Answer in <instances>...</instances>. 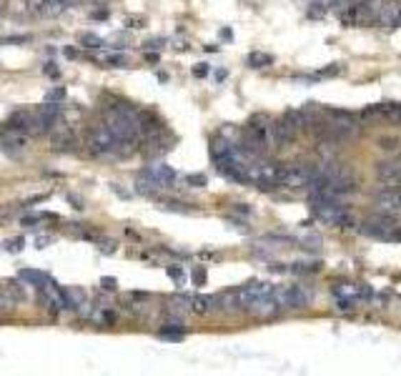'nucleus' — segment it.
I'll return each instance as SVG.
<instances>
[{
  "label": "nucleus",
  "mask_w": 401,
  "mask_h": 376,
  "mask_svg": "<svg viewBox=\"0 0 401 376\" xmlns=\"http://www.w3.org/2000/svg\"><path fill=\"white\" fill-rule=\"evenodd\" d=\"M23 283H28V286H38V289H43L45 283H48V276L43 271H36V268H23L21 274H18Z\"/></svg>",
  "instance_id": "obj_13"
},
{
  "label": "nucleus",
  "mask_w": 401,
  "mask_h": 376,
  "mask_svg": "<svg viewBox=\"0 0 401 376\" xmlns=\"http://www.w3.org/2000/svg\"><path fill=\"white\" fill-rule=\"evenodd\" d=\"M213 306H216V296H204V294L191 296V312L198 314V316H206L208 312H213Z\"/></svg>",
  "instance_id": "obj_12"
},
{
  "label": "nucleus",
  "mask_w": 401,
  "mask_h": 376,
  "mask_svg": "<svg viewBox=\"0 0 401 376\" xmlns=\"http://www.w3.org/2000/svg\"><path fill=\"white\" fill-rule=\"evenodd\" d=\"M143 176H148V178H154L156 183H158L160 188L171 186V183L175 181V171L171 166H166V163H156V166L146 168L143 171Z\"/></svg>",
  "instance_id": "obj_11"
},
{
  "label": "nucleus",
  "mask_w": 401,
  "mask_h": 376,
  "mask_svg": "<svg viewBox=\"0 0 401 376\" xmlns=\"http://www.w3.org/2000/svg\"><path fill=\"white\" fill-rule=\"evenodd\" d=\"M319 174V168L314 166H286V178L284 186L289 188H306L308 183L314 181V176Z\"/></svg>",
  "instance_id": "obj_4"
},
{
  "label": "nucleus",
  "mask_w": 401,
  "mask_h": 376,
  "mask_svg": "<svg viewBox=\"0 0 401 376\" xmlns=\"http://www.w3.org/2000/svg\"><path fill=\"white\" fill-rule=\"evenodd\" d=\"M376 203H379L381 213H389V216H401V188H387L376 196Z\"/></svg>",
  "instance_id": "obj_9"
},
{
  "label": "nucleus",
  "mask_w": 401,
  "mask_h": 376,
  "mask_svg": "<svg viewBox=\"0 0 401 376\" xmlns=\"http://www.w3.org/2000/svg\"><path fill=\"white\" fill-rule=\"evenodd\" d=\"M51 145L53 151H73L75 145V133L71 126L63 124H53L51 126Z\"/></svg>",
  "instance_id": "obj_7"
},
{
  "label": "nucleus",
  "mask_w": 401,
  "mask_h": 376,
  "mask_svg": "<svg viewBox=\"0 0 401 376\" xmlns=\"http://www.w3.org/2000/svg\"><path fill=\"white\" fill-rule=\"evenodd\" d=\"M394 216H389V213H379V216L374 218H366L364 224H361V233L366 236H372V239H384V241H391L394 239Z\"/></svg>",
  "instance_id": "obj_2"
},
{
  "label": "nucleus",
  "mask_w": 401,
  "mask_h": 376,
  "mask_svg": "<svg viewBox=\"0 0 401 376\" xmlns=\"http://www.w3.org/2000/svg\"><path fill=\"white\" fill-rule=\"evenodd\" d=\"M168 276L175 279V281H183V271L178 266H168Z\"/></svg>",
  "instance_id": "obj_27"
},
{
  "label": "nucleus",
  "mask_w": 401,
  "mask_h": 376,
  "mask_svg": "<svg viewBox=\"0 0 401 376\" xmlns=\"http://www.w3.org/2000/svg\"><path fill=\"white\" fill-rule=\"evenodd\" d=\"M30 40V36H8L3 43H28Z\"/></svg>",
  "instance_id": "obj_26"
},
{
  "label": "nucleus",
  "mask_w": 401,
  "mask_h": 376,
  "mask_svg": "<svg viewBox=\"0 0 401 376\" xmlns=\"http://www.w3.org/2000/svg\"><path fill=\"white\" fill-rule=\"evenodd\" d=\"M206 268L204 266H196L193 271H191V281H193V286H206Z\"/></svg>",
  "instance_id": "obj_22"
},
{
  "label": "nucleus",
  "mask_w": 401,
  "mask_h": 376,
  "mask_svg": "<svg viewBox=\"0 0 401 376\" xmlns=\"http://www.w3.org/2000/svg\"><path fill=\"white\" fill-rule=\"evenodd\" d=\"M63 3H68V0H63Z\"/></svg>",
  "instance_id": "obj_38"
},
{
  "label": "nucleus",
  "mask_w": 401,
  "mask_h": 376,
  "mask_svg": "<svg viewBox=\"0 0 401 376\" xmlns=\"http://www.w3.org/2000/svg\"><path fill=\"white\" fill-rule=\"evenodd\" d=\"M103 63H106V65H116V68H123V65H128V58H125L123 53H106Z\"/></svg>",
  "instance_id": "obj_20"
},
{
  "label": "nucleus",
  "mask_w": 401,
  "mask_h": 376,
  "mask_svg": "<svg viewBox=\"0 0 401 376\" xmlns=\"http://www.w3.org/2000/svg\"><path fill=\"white\" fill-rule=\"evenodd\" d=\"M276 294L284 309H304L308 304V294L301 286H281V289H276Z\"/></svg>",
  "instance_id": "obj_8"
},
{
  "label": "nucleus",
  "mask_w": 401,
  "mask_h": 376,
  "mask_svg": "<svg viewBox=\"0 0 401 376\" xmlns=\"http://www.w3.org/2000/svg\"><path fill=\"white\" fill-rule=\"evenodd\" d=\"M3 286H5L8 294H10V296H13L15 301H23V298H25V291L21 289V283H18V281H5Z\"/></svg>",
  "instance_id": "obj_21"
},
{
  "label": "nucleus",
  "mask_w": 401,
  "mask_h": 376,
  "mask_svg": "<svg viewBox=\"0 0 401 376\" xmlns=\"http://www.w3.org/2000/svg\"><path fill=\"white\" fill-rule=\"evenodd\" d=\"M48 244H51V239H38V248H45Z\"/></svg>",
  "instance_id": "obj_35"
},
{
  "label": "nucleus",
  "mask_w": 401,
  "mask_h": 376,
  "mask_svg": "<svg viewBox=\"0 0 401 376\" xmlns=\"http://www.w3.org/2000/svg\"><path fill=\"white\" fill-rule=\"evenodd\" d=\"M236 213H243V216H248V213H251V211L246 209V206H243V203H236Z\"/></svg>",
  "instance_id": "obj_33"
},
{
  "label": "nucleus",
  "mask_w": 401,
  "mask_h": 376,
  "mask_svg": "<svg viewBox=\"0 0 401 376\" xmlns=\"http://www.w3.org/2000/svg\"><path fill=\"white\" fill-rule=\"evenodd\" d=\"M101 286L106 291H116L118 289V281L113 279V276H108V279H103V281H101Z\"/></svg>",
  "instance_id": "obj_25"
},
{
  "label": "nucleus",
  "mask_w": 401,
  "mask_h": 376,
  "mask_svg": "<svg viewBox=\"0 0 401 376\" xmlns=\"http://www.w3.org/2000/svg\"><path fill=\"white\" fill-rule=\"evenodd\" d=\"M158 333L168 341H181L183 333H186V329H183L181 321H168V324H163V329H160Z\"/></svg>",
  "instance_id": "obj_14"
},
{
  "label": "nucleus",
  "mask_w": 401,
  "mask_h": 376,
  "mask_svg": "<svg viewBox=\"0 0 401 376\" xmlns=\"http://www.w3.org/2000/svg\"><path fill=\"white\" fill-rule=\"evenodd\" d=\"M88 148H90L93 156L123 153V148H121V143L116 141V136L110 133V128L106 126V121H103V124H95L93 128H90V133H88Z\"/></svg>",
  "instance_id": "obj_1"
},
{
  "label": "nucleus",
  "mask_w": 401,
  "mask_h": 376,
  "mask_svg": "<svg viewBox=\"0 0 401 376\" xmlns=\"http://www.w3.org/2000/svg\"><path fill=\"white\" fill-rule=\"evenodd\" d=\"M246 312H251L254 316H258V318H271V316H276V314L284 312V304H281V298H278L276 289H274V291H269L266 296L258 298V301H254Z\"/></svg>",
  "instance_id": "obj_3"
},
{
  "label": "nucleus",
  "mask_w": 401,
  "mask_h": 376,
  "mask_svg": "<svg viewBox=\"0 0 401 376\" xmlns=\"http://www.w3.org/2000/svg\"><path fill=\"white\" fill-rule=\"evenodd\" d=\"M271 63H274V56H269V53L254 51L248 56V65H251V68H266V65H271Z\"/></svg>",
  "instance_id": "obj_16"
},
{
  "label": "nucleus",
  "mask_w": 401,
  "mask_h": 376,
  "mask_svg": "<svg viewBox=\"0 0 401 376\" xmlns=\"http://www.w3.org/2000/svg\"><path fill=\"white\" fill-rule=\"evenodd\" d=\"M63 53H66L68 58H75V56H78V53H75L73 48H66V51H63Z\"/></svg>",
  "instance_id": "obj_36"
},
{
  "label": "nucleus",
  "mask_w": 401,
  "mask_h": 376,
  "mask_svg": "<svg viewBox=\"0 0 401 376\" xmlns=\"http://www.w3.org/2000/svg\"><path fill=\"white\" fill-rule=\"evenodd\" d=\"M193 75H196V78H206V75H208V65H196V68H193Z\"/></svg>",
  "instance_id": "obj_29"
},
{
  "label": "nucleus",
  "mask_w": 401,
  "mask_h": 376,
  "mask_svg": "<svg viewBox=\"0 0 401 376\" xmlns=\"http://www.w3.org/2000/svg\"><path fill=\"white\" fill-rule=\"evenodd\" d=\"M321 268V263L319 261H299V263H291V274H296V276H306V274H316Z\"/></svg>",
  "instance_id": "obj_15"
},
{
  "label": "nucleus",
  "mask_w": 401,
  "mask_h": 376,
  "mask_svg": "<svg viewBox=\"0 0 401 376\" xmlns=\"http://www.w3.org/2000/svg\"><path fill=\"white\" fill-rule=\"evenodd\" d=\"M43 71L48 73V75H51V78H58V75H60V71H58V68H56V65H53V63H48V65H45Z\"/></svg>",
  "instance_id": "obj_30"
},
{
  "label": "nucleus",
  "mask_w": 401,
  "mask_h": 376,
  "mask_svg": "<svg viewBox=\"0 0 401 376\" xmlns=\"http://www.w3.org/2000/svg\"><path fill=\"white\" fill-rule=\"evenodd\" d=\"M366 0H351V5H364Z\"/></svg>",
  "instance_id": "obj_37"
},
{
  "label": "nucleus",
  "mask_w": 401,
  "mask_h": 376,
  "mask_svg": "<svg viewBox=\"0 0 401 376\" xmlns=\"http://www.w3.org/2000/svg\"><path fill=\"white\" fill-rule=\"evenodd\" d=\"M186 183H189L191 188H204L206 183H208V178H206L204 174H191V176H186Z\"/></svg>",
  "instance_id": "obj_24"
},
{
  "label": "nucleus",
  "mask_w": 401,
  "mask_h": 376,
  "mask_svg": "<svg viewBox=\"0 0 401 376\" xmlns=\"http://www.w3.org/2000/svg\"><path fill=\"white\" fill-rule=\"evenodd\" d=\"M269 291H274V286H271V283H266V281L246 283V286L236 289V294H239V306H241V309H248V306L254 304V301H258L261 296H266Z\"/></svg>",
  "instance_id": "obj_5"
},
{
  "label": "nucleus",
  "mask_w": 401,
  "mask_h": 376,
  "mask_svg": "<svg viewBox=\"0 0 401 376\" xmlns=\"http://www.w3.org/2000/svg\"><path fill=\"white\" fill-rule=\"evenodd\" d=\"M80 45H83V48H90V51H95V48H101V45H103V40L95 36V33H83V36H80Z\"/></svg>",
  "instance_id": "obj_18"
},
{
  "label": "nucleus",
  "mask_w": 401,
  "mask_h": 376,
  "mask_svg": "<svg viewBox=\"0 0 401 376\" xmlns=\"http://www.w3.org/2000/svg\"><path fill=\"white\" fill-rule=\"evenodd\" d=\"M21 244H23V239H15V241H5V248H8V251L18 253V251H21Z\"/></svg>",
  "instance_id": "obj_28"
},
{
  "label": "nucleus",
  "mask_w": 401,
  "mask_h": 376,
  "mask_svg": "<svg viewBox=\"0 0 401 376\" xmlns=\"http://www.w3.org/2000/svg\"><path fill=\"white\" fill-rule=\"evenodd\" d=\"M66 95H68L66 86H56V88H51V91L45 93V103H48V101H51V103H60V101H66Z\"/></svg>",
  "instance_id": "obj_17"
},
{
  "label": "nucleus",
  "mask_w": 401,
  "mask_h": 376,
  "mask_svg": "<svg viewBox=\"0 0 401 376\" xmlns=\"http://www.w3.org/2000/svg\"><path fill=\"white\" fill-rule=\"evenodd\" d=\"M15 304H18V301H15V298L10 296V294H8L5 286H0V314H3V312H10V309H13Z\"/></svg>",
  "instance_id": "obj_19"
},
{
  "label": "nucleus",
  "mask_w": 401,
  "mask_h": 376,
  "mask_svg": "<svg viewBox=\"0 0 401 376\" xmlns=\"http://www.w3.org/2000/svg\"><path fill=\"white\" fill-rule=\"evenodd\" d=\"M146 60H148V63H158V56H156V53H148Z\"/></svg>",
  "instance_id": "obj_34"
},
{
  "label": "nucleus",
  "mask_w": 401,
  "mask_h": 376,
  "mask_svg": "<svg viewBox=\"0 0 401 376\" xmlns=\"http://www.w3.org/2000/svg\"><path fill=\"white\" fill-rule=\"evenodd\" d=\"M293 138H296V128L291 124H286V121H276V124H271V143L278 145V148H286V145L293 143Z\"/></svg>",
  "instance_id": "obj_10"
},
{
  "label": "nucleus",
  "mask_w": 401,
  "mask_h": 376,
  "mask_svg": "<svg viewBox=\"0 0 401 376\" xmlns=\"http://www.w3.org/2000/svg\"><path fill=\"white\" fill-rule=\"evenodd\" d=\"M138 128H141V136L146 138V141H154V138H160L166 133V126H163V121L156 116L154 110H141Z\"/></svg>",
  "instance_id": "obj_6"
},
{
  "label": "nucleus",
  "mask_w": 401,
  "mask_h": 376,
  "mask_svg": "<svg viewBox=\"0 0 401 376\" xmlns=\"http://www.w3.org/2000/svg\"><path fill=\"white\" fill-rule=\"evenodd\" d=\"M68 201H71V203H73V206H75V209H86V206H83V201H80V198H78V196H73V193H68Z\"/></svg>",
  "instance_id": "obj_32"
},
{
  "label": "nucleus",
  "mask_w": 401,
  "mask_h": 376,
  "mask_svg": "<svg viewBox=\"0 0 401 376\" xmlns=\"http://www.w3.org/2000/svg\"><path fill=\"white\" fill-rule=\"evenodd\" d=\"M108 10H93V21H108Z\"/></svg>",
  "instance_id": "obj_31"
},
{
  "label": "nucleus",
  "mask_w": 401,
  "mask_h": 376,
  "mask_svg": "<svg viewBox=\"0 0 401 376\" xmlns=\"http://www.w3.org/2000/svg\"><path fill=\"white\" fill-rule=\"evenodd\" d=\"M123 25L125 28H143V25H146V18H143V15H125Z\"/></svg>",
  "instance_id": "obj_23"
}]
</instances>
